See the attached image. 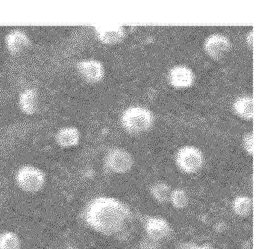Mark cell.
I'll use <instances>...</instances> for the list:
<instances>
[{
  "label": "cell",
  "instance_id": "23",
  "mask_svg": "<svg viewBox=\"0 0 260 249\" xmlns=\"http://www.w3.org/2000/svg\"><path fill=\"white\" fill-rule=\"evenodd\" d=\"M2 207H3V200H2L1 197H0V210H2Z\"/></svg>",
  "mask_w": 260,
  "mask_h": 249
},
{
  "label": "cell",
  "instance_id": "17",
  "mask_svg": "<svg viewBox=\"0 0 260 249\" xmlns=\"http://www.w3.org/2000/svg\"><path fill=\"white\" fill-rule=\"evenodd\" d=\"M21 238L16 232L5 231L0 233V249H20Z\"/></svg>",
  "mask_w": 260,
  "mask_h": 249
},
{
  "label": "cell",
  "instance_id": "22",
  "mask_svg": "<svg viewBox=\"0 0 260 249\" xmlns=\"http://www.w3.org/2000/svg\"><path fill=\"white\" fill-rule=\"evenodd\" d=\"M215 228L217 231L221 232L225 229V225L223 224V223H218L216 225Z\"/></svg>",
  "mask_w": 260,
  "mask_h": 249
},
{
  "label": "cell",
  "instance_id": "9",
  "mask_svg": "<svg viewBox=\"0 0 260 249\" xmlns=\"http://www.w3.org/2000/svg\"><path fill=\"white\" fill-rule=\"evenodd\" d=\"M94 34L100 42L112 45L121 43L125 38L126 31L121 25L107 24L96 26Z\"/></svg>",
  "mask_w": 260,
  "mask_h": 249
},
{
  "label": "cell",
  "instance_id": "3",
  "mask_svg": "<svg viewBox=\"0 0 260 249\" xmlns=\"http://www.w3.org/2000/svg\"><path fill=\"white\" fill-rule=\"evenodd\" d=\"M47 180L48 178L44 171L32 164L20 166L14 174V181L17 188L29 195L37 194L42 191Z\"/></svg>",
  "mask_w": 260,
  "mask_h": 249
},
{
  "label": "cell",
  "instance_id": "19",
  "mask_svg": "<svg viewBox=\"0 0 260 249\" xmlns=\"http://www.w3.org/2000/svg\"><path fill=\"white\" fill-rule=\"evenodd\" d=\"M243 147L244 150L249 155L253 154V139L251 133H247L243 137L242 140Z\"/></svg>",
  "mask_w": 260,
  "mask_h": 249
},
{
  "label": "cell",
  "instance_id": "21",
  "mask_svg": "<svg viewBox=\"0 0 260 249\" xmlns=\"http://www.w3.org/2000/svg\"><path fill=\"white\" fill-rule=\"evenodd\" d=\"M180 249H213V247L209 244L198 245L192 243H185L181 245Z\"/></svg>",
  "mask_w": 260,
  "mask_h": 249
},
{
  "label": "cell",
  "instance_id": "20",
  "mask_svg": "<svg viewBox=\"0 0 260 249\" xmlns=\"http://www.w3.org/2000/svg\"><path fill=\"white\" fill-rule=\"evenodd\" d=\"M160 243L144 237L139 244V249H158Z\"/></svg>",
  "mask_w": 260,
  "mask_h": 249
},
{
  "label": "cell",
  "instance_id": "7",
  "mask_svg": "<svg viewBox=\"0 0 260 249\" xmlns=\"http://www.w3.org/2000/svg\"><path fill=\"white\" fill-rule=\"evenodd\" d=\"M76 69L81 79L88 84H98L104 79L106 75L105 66L97 59L81 60L77 64Z\"/></svg>",
  "mask_w": 260,
  "mask_h": 249
},
{
  "label": "cell",
  "instance_id": "15",
  "mask_svg": "<svg viewBox=\"0 0 260 249\" xmlns=\"http://www.w3.org/2000/svg\"><path fill=\"white\" fill-rule=\"evenodd\" d=\"M172 190L164 182H156L150 186L149 193L153 199L159 204H166L170 201Z\"/></svg>",
  "mask_w": 260,
  "mask_h": 249
},
{
  "label": "cell",
  "instance_id": "16",
  "mask_svg": "<svg viewBox=\"0 0 260 249\" xmlns=\"http://www.w3.org/2000/svg\"><path fill=\"white\" fill-rule=\"evenodd\" d=\"M232 209L235 213L241 217H245L252 212L253 202L250 198L247 196H239L234 199Z\"/></svg>",
  "mask_w": 260,
  "mask_h": 249
},
{
  "label": "cell",
  "instance_id": "10",
  "mask_svg": "<svg viewBox=\"0 0 260 249\" xmlns=\"http://www.w3.org/2000/svg\"><path fill=\"white\" fill-rule=\"evenodd\" d=\"M30 44V39L27 35L20 30L11 31L5 38L7 48L13 55L23 53L28 49Z\"/></svg>",
  "mask_w": 260,
  "mask_h": 249
},
{
  "label": "cell",
  "instance_id": "4",
  "mask_svg": "<svg viewBox=\"0 0 260 249\" xmlns=\"http://www.w3.org/2000/svg\"><path fill=\"white\" fill-rule=\"evenodd\" d=\"M135 160L133 154L126 148L112 146L108 148L102 159L103 169L109 174L123 176L133 170Z\"/></svg>",
  "mask_w": 260,
  "mask_h": 249
},
{
  "label": "cell",
  "instance_id": "5",
  "mask_svg": "<svg viewBox=\"0 0 260 249\" xmlns=\"http://www.w3.org/2000/svg\"><path fill=\"white\" fill-rule=\"evenodd\" d=\"M204 162V155L201 150L194 146L181 147L175 155L177 167L186 174L199 172L203 168Z\"/></svg>",
  "mask_w": 260,
  "mask_h": 249
},
{
  "label": "cell",
  "instance_id": "1",
  "mask_svg": "<svg viewBox=\"0 0 260 249\" xmlns=\"http://www.w3.org/2000/svg\"><path fill=\"white\" fill-rule=\"evenodd\" d=\"M80 219L86 227L99 234L125 238L134 219L131 207L114 197L99 195L88 200L82 209Z\"/></svg>",
  "mask_w": 260,
  "mask_h": 249
},
{
  "label": "cell",
  "instance_id": "13",
  "mask_svg": "<svg viewBox=\"0 0 260 249\" xmlns=\"http://www.w3.org/2000/svg\"><path fill=\"white\" fill-rule=\"evenodd\" d=\"M169 79L171 84L176 87H185L193 84L194 76L186 67L177 66L170 72Z\"/></svg>",
  "mask_w": 260,
  "mask_h": 249
},
{
  "label": "cell",
  "instance_id": "11",
  "mask_svg": "<svg viewBox=\"0 0 260 249\" xmlns=\"http://www.w3.org/2000/svg\"><path fill=\"white\" fill-rule=\"evenodd\" d=\"M230 41L222 35H214L206 41L205 48L208 54L214 59H220L230 51Z\"/></svg>",
  "mask_w": 260,
  "mask_h": 249
},
{
  "label": "cell",
  "instance_id": "14",
  "mask_svg": "<svg viewBox=\"0 0 260 249\" xmlns=\"http://www.w3.org/2000/svg\"><path fill=\"white\" fill-rule=\"evenodd\" d=\"M233 109L239 117L252 120L253 116V99L248 96L239 97L233 104Z\"/></svg>",
  "mask_w": 260,
  "mask_h": 249
},
{
  "label": "cell",
  "instance_id": "6",
  "mask_svg": "<svg viewBox=\"0 0 260 249\" xmlns=\"http://www.w3.org/2000/svg\"><path fill=\"white\" fill-rule=\"evenodd\" d=\"M145 237L154 241L162 242L172 235V229L169 222L163 217L155 216L142 217Z\"/></svg>",
  "mask_w": 260,
  "mask_h": 249
},
{
  "label": "cell",
  "instance_id": "2",
  "mask_svg": "<svg viewBox=\"0 0 260 249\" xmlns=\"http://www.w3.org/2000/svg\"><path fill=\"white\" fill-rule=\"evenodd\" d=\"M123 131L131 136H138L148 133L153 127L154 117L149 109L140 106L124 109L119 118Z\"/></svg>",
  "mask_w": 260,
  "mask_h": 249
},
{
  "label": "cell",
  "instance_id": "18",
  "mask_svg": "<svg viewBox=\"0 0 260 249\" xmlns=\"http://www.w3.org/2000/svg\"><path fill=\"white\" fill-rule=\"evenodd\" d=\"M170 201L175 208L183 209L188 205L189 198L188 194L184 190L177 189L172 191Z\"/></svg>",
  "mask_w": 260,
  "mask_h": 249
},
{
  "label": "cell",
  "instance_id": "8",
  "mask_svg": "<svg viewBox=\"0 0 260 249\" xmlns=\"http://www.w3.org/2000/svg\"><path fill=\"white\" fill-rule=\"evenodd\" d=\"M80 130L72 126L59 128L54 136L56 146L62 149H74L79 146L82 141Z\"/></svg>",
  "mask_w": 260,
  "mask_h": 249
},
{
  "label": "cell",
  "instance_id": "12",
  "mask_svg": "<svg viewBox=\"0 0 260 249\" xmlns=\"http://www.w3.org/2000/svg\"><path fill=\"white\" fill-rule=\"evenodd\" d=\"M18 106L20 110L26 115H34L39 107V96L37 91L32 88H28L20 93L18 97Z\"/></svg>",
  "mask_w": 260,
  "mask_h": 249
},
{
  "label": "cell",
  "instance_id": "24",
  "mask_svg": "<svg viewBox=\"0 0 260 249\" xmlns=\"http://www.w3.org/2000/svg\"><path fill=\"white\" fill-rule=\"evenodd\" d=\"M66 249H75V248H71V247H69V248H66Z\"/></svg>",
  "mask_w": 260,
  "mask_h": 249
}]
</instances>
